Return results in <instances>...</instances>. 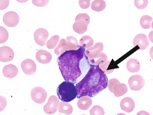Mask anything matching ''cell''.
I'll return each mask as SVG.
<instances>
[{
    "label": "cell",
    "instance_id": "6da1fadb",
    "mask_svg": "<svg viewBox=\"0 0 153 115\" xmlns=\"http://www.w3.org/2000/svg\"><path fill=\"white\" fill-rule=\"evenodd\" d=\"M85 50L80 46L77 50L65 51L57 58V64L65 80L76 84L88 72L91 64Z\"/></svg>",
    "mask_w": 153,
    "mask_h": 115
},
{
    "label": "cell",
    "instance_id": "f1b7e54d",
    "mask_svg": "<svg viewBox=\"0 0 153 115\" xmlns=\"http://www.w3.org/2000/svg\"><path fill=\"white\" fill-rule=\"evenodd\" d=\"M90 114L91 115H103L104 111L101 107L95 105L90 110Z\"/></svg>",
    "mask_w": 153,
    "mask_h": 115
},
{
    "label": "cell",
    "instance_id": "4316f807",
    "mask_svg": "<svg viewBox=\"0 0 153 115\" xmlns=\"http://www.w3.org/2000/svg\"><path fill=\"white\" fill-rule=\"evenodd\" d=\"M111 63L110 61H105L102 62L99 64L100 68L106 74H109L113 72L114 69L111 68L110 66Z\"/></svg>",
    "mask_w": 153,
    "mask_h": 115
},
{
    "label": "cell",
    "instance_id": "4dcf8cb0",
    "mask_svg": "<svg viewBox=\"0 0 153 115\" xmlns=\"http://www.w3.org/2000/svg\"><path fill=\"white\" fill-rule=\"evenodd\" d=\"M1 44L7 41L9 37L8 31L4 27L1 26Z\"/></svg>",
    "mask_w": 153,
    "mask_h": 115
},
{
    "label": "cell",
    "instance_id": "5bb4252c",
    "mask_svg": "<svg viewBox=\"0 0 153 115\" xmlns=\"http://www.w3.org/2000/svg\"><path fill=\"white\" fill-rule=\"evenodd\" d=\"M103 49V44L102 43H97L93 46L86 48L85 54L88 58L98 55L102 53Z\"/></svg>",
    "mask_w": 153,
    "mask_h": 115
},
{
    "label": "cell",
    "instance_id": "d6986e66",
    "mask_svg": "<svg viewBox=\"0 0 153 115\" xmlns=\"http://www.w3.org/2000/svg\"><path fill=\"white\" fill-rule=\"evenodd\" d=\"M127 69L131 73L137 72L140 70V64L135 59H131L127 63Z\"/></svg>",
    "mask_w": 153,
    "mask_h": 115
},
{
    "label": "cell",
    "instance_id": "d6a6232c",
    "mask_svg": "<svg viewBox=\"0 0 153 115\" xmlns=\"http://www.w3.org/2000/svg\"><path fill=\"white\" fill-rule=\"evenodd\" d=\"M79 4L82 9H86L90 6L91 1L90 0H79Z\"/></svg>",
    "mask_w": 153,
    "mask_h": 115
},
{
    "label": "cell",
    "instance_id": "44dd1931",
    "mask_svg": "<svg viewBox=\"0 0 153 115\" xmlns=\"http://www.w3.org/2000/svg\"><path fill=\"white\" fill-rule=\"evenodd\" d=\"M59 113H62L66 115H70L73 113V108L71 104L68 102L62 101L60 103L58 109Z\"/></svg>",
    "mask_w": 153,
    "mask_h": 115
},
{
    "label": "cell",
    "instance_id": "9c48e42d",
    "mask_svg": "<svg viewBox=\"0 0 153 115\" xmlns=\"http://www.w3.org/2000/svg\"><path fill=\"white\" fill-rule=\"evenodd\" d=\"M3 20L6 26L13 27L18 25L19 21V17L16 13L9 11L4 15Z\"/></svg>",
    "mask_w": 153,
    "mask_h": 115
},
{
    "label": "cell",
    "instance_id": "ffe728a7",
    "mask_svg": "<svg viewBox=\"0 0 153 115\" xmlns=\"http://www.w3.org/2000/svg\"><path fill=\"white\" fill-rule=\"evenodd\" d=\"M108 57L105 54L103 53H101L100 54L96 56L92 57L88 59L89 62L92 65H98L102 62L107 61Z\"/></svg>",
    "mask_w": 153,
    "mask_h": 115
},
{
    "label": "cell",
    "instance_id": "4fadbf2b",
    "mask_svg": "<svg viewBox=\"0 0 153 115\" xmlns=\"http://www.w3.org/2000/svg\"><path fill=\"white\" fill-rule=\"evenodd\" d=\"M14 57L13 50L8 46L0 47V60L3 62H10Z\"/></svg>",
    "mask_w": 153,
    "mask_h": 115
},
{
    "label": "cell",
    "instance_id": "2e32d148",
    "mask_svg": "<svg viewBox=\"0 0 153 115\" xmlns=\"http://www.w3.org/2000/svg\"><path fill=\"white\" fill-rule=\"evenodd\" d=\"M18 68L13 64L7 65L3 69V74L4 77L8 79H12L16 77L18 74Z\"/></svg>",
    "mask_w": 153,
    "mask_h": 115
},
{
    "label": "cell",
    "instance_id": "f546056e",
    "mask_svg": "<svg viewBox=\"0 0 153 115\" xmlns=\"http://www.w3.org/2000/svg\"><path fill=\"white\" fill-rule=\"evenodd\" d=\"M148 0H135L134 4L136 7L139 9L143 10L147 7Z\"/></svg>",
    "mask_w": 153,
    "mask_h": 115
},
{
    "label": "cell",
    "instance_id": "d4e9b609",
    "mask_svg": "<svg viewBox=\"0 0 153 115\" xmlns=\"http://www.w3.org/2000/svg\"><path fill=\"white\" fill-rule=\"evenodd\" d=\"M106 5V2L103 0H94L91 4V8L93 10L100 12L105 9Z\"/></svg>",
    "mask_w": 153,
    "mask_h": 115
},
{
    "label": "cell",
    "instance_id": "7c38bea8",
    "mask_svg": "<svg viewBox=\"0 0 153 115\" xmlns=\"http://www.w3.org/2000/svg\"><path fill=\"white\" fill-rule=\"evenodd\" d=\"M21 65L23 72L27 75H33L36 70V64L31 59H26L22 62Z\"/></svg>",
    "mask_w": 153,
    "mask_h": 115
},
{
    "label": "cell",
    "instance_id": "ac0fdd59",
    "mask_svg": "<svg viewBox=\"0 0 153 115\" xmlns=\"http://www.w3.org/2000/svg\"><path fill=\"white\" fill-rule=\"evenodd\" d=\"M92 105V101L89 96H83L80 98L77 101L78 108L82 110H86L89 109Z\"/></svg>",
    "mask_w": 153,
    "mask_h": 115
},
{
    "label": "cell",
    "instance_id": "cb8c5ba5",
    "mask_svg": "<svg viewBox=\"0 0 153 115\" xmlns=\"http://www.w3.org/2000/svg\"><path fill=\"white\" fill-rule=\"evenodd\" d=\"M80 46L85 49L91 47L93 45L94 41L91 37L85 36L81 38L79 41Z\"/></svg>",
    "mask_w": 153,
    "mask_h": 115
},
{
    "label": "cell",
    "instance_id": "8d00e7d4",
    "mask_svg": "<svg viewBox=\"0 0 153 115\" xmlns=\"http://www.w3.org/2000/svg\"><path fill=\"white\" fill-rule=\"evenodd\" d=\"M16 1L20 3H24L27 1L28 0H16Z\"/></svg>",
    "mask_w": 153,
    "mask_h": 115
},
{
    "label": "cell",
    "instance_id": "30bf717a",
    "mask_svg": "<svg viewBox=\"0 0 153 115\" xmlns=\"http://www.w3.org/2000/svg\"><path fill=\"white\" fill-rule=\"evenodd\" d=\"M49 33L46 29L40 28L37 30L34 33V39L39 45L44 46L46 44Z\"/></svg>",
    "mask_w": 153,
    "mask_h": 115
},
{
    "label": "cell",
    "instance_id": "74e56055",
    "mask_svg": "<svg viewBox=\"0 0 153 115\" xmlns=\"http://www.w3.org/2000/svg\"><path fill=\"white\" fill-rule=\"evenodd\" d=\"M152 28L153 29V21L152 22Z\"/></svg>",
    "mask_w": 153,
    "mask_h": 115
},
{
    "label": "cell",
    "instance_id": "83f0119b",
    "mask_svg": "<svg viewBox=\"0 0 153 115\" xmlns=\"http://www.w3.org/2000/svg\"><path fill=\"white\" fill-rule=\"evenodd\" d=\"M60 37L57 35L52 36L47 43V47L49 49H52L55 48L57 45V44L59 41Z\"/></svg>",
    "mask_w": 153,
    "mask_h": 115
},
{
    "label": "cell",
    "instance_id": "7a4b0ae2",
    "mask_svg": "<svg viewBox=\"0 0 153 115\" xmlns=\"http://www.w3.org/2000/svg\"><path fill=\"white\" fill-rule=\"evenodd\" d=\"M108 81L106 73L99 65H91L85 77L76 84L77 98L85 96H95L108 87Z\"/></svg>",
    "mask_w": 153,
    "mask_h": 115
},
{
    "label": "cell",
    "instance_id": "8fae6325",
    "mask_svg": "<svg viewBox=\"0 0 153 115\" xmlns=\"http://www.w3.org/2000/svg\"><path fill=\"white\" fill-rule=\"evenodd\" d=\"M133 44L134 47L138 45L140 50H144L149 46L150 41L146 35L140 34L136 36L134 39Z\"/></svg>",
    "mask_w": 153,
    "mask_h": 115
},
{
    "label": "cell",
    "instance_id": "e575fe53",
    "mask_svg": "<svg viewBox=\"0 0 153 115\" xmlns=\"http://www.w3.org/2000/svg\"><path fill=\"white\" fill-rule=\"evenodd\" d=\"M149 40L151 41V42L153 43V30L151 31L149 34Z\"/></svg>",
    "mask_w": 153,
    "mask_h": 115
},
{
    "label": "cell",
    "instance_id": "5b68a950",
    "mask_svg": "<svg viewBox=\"0 0 153 115\" xmlns=\"http://www.w3.org/2000/svg\"><path fill=\"white\" fill-rule=\"evenodd\" d=\"M108 88L111 92L114 93L117 97L121 96L127 93L128 88L126 85L121 83L116 79H111L108 81Z\"/></svg>",
    "mask_w": 153,
    "mask_h": 115
},
{
    "label": "cell",
    "instance_id": "ba28073f",
    "mask_svg": "<svg viewBox=\"0 0 153 115\" xmlns=\"http://www.w3.org/2000/svg\"><path fill=\"white\" fill-rule=\"evenodd\" d=\"M128 85L131 90L134 91L140 90L145 84L143 77L139 75H133L128 80Z\"/></svg>",
    "mask_w": 153,
    "mask_h": 115
},
{
    "label": "cell",
    "instance_id": "e0dca14e",
    "mask_svg": "<svg viewBox=\"0 0 153 115\" xmlns=\"http://www.w3.org/2000/svg\"><path fill=\"white\" fill-rule=\"evenodd\" d=\"M120 105L121 109L127 113H131L135 108L134 102L129 97H126L122 99Z\"/></svg>",
    "mask_w": 153,
    "mask_h": 115
},
{
    "label": "cell",
    "instance_id": "836d02e7",
    "mask_svg": "<svg viewBox=\"0 0 153 115\" xmlns=\"http://www.w3.org/2000/svg\"><path fill=\"white\" fill-rule=\"evenodd\" d=\"M0 4L1 10H4L9 6V0H1Z\"/></svg>",
    "mask_w": 153,
    "mask_h": 115
},
{
    "label": "cell",
    "instance_id": "7402d4cb",
    "mask_svg": "<svg viewBox=\"0 0 153 115\" xmlns=\"http://www.w3.org/2000/svg\"><path fill=\"white\" fill-rule=\"evenodd\" d=\"M67 41L65 39H62L59 42V45L55 48L54 52L58 56H60L64 53L67 51Z\"/></svg>",
    "mask_w": 153,
    "mask_h": 115
},
{
    "label": "cell",
    "instance_id": "484cf974",
    "mask_svg": "<svg viewBox=\"0 0 153 115\" xmlns=\"http://www.w3.org/2000/svg\"><path fill=\"white\" fill-rule=\"evenodd\" d=\"M153 19L148 15H144L140 20V25L143 28L148 29L152 27Z\"/></svg>",
    "mask_w": 153,
    "mask_h": 115
},
{
    "label": "cell",
    "instance_id": "52a82bcc",
    "mask_svg": "<svg viewBox=\"0 0 153 115\" xmlns=\"http://www.w3.org/2000/svg\"><path fill=\"white\" fill-rule=\"evenodd\" d=\"M59 104V99L56 96H51L44 106V111L48 114H53L57 111Z\"/></svg>",
    "mask_w": 153,
    "mask_h": 115
},
{
    "label": "cell",
    "instance_id": "9a60e30c",
    "mask_svg": "<svg viewBox=\"0 0 153 115\" xmlns=\"http://www.w3.org/2000/svg\"><path fill=\"white\" fill-rule=\"evenodd\" d=\"M36 58L40 63H49L52 59L51 54L47 51L44 50H39L36 53Z\"/></svg>",
    "mask_w": 153,
    "mask_h": 115
},
{
    "label": "cell",
    "instance_id": "277c9868",
    "mask_svg": "<svg viewBox=\"0 0 153 115\" xmlns=\"http://www.w3.org/2000/svg\"><path fill=\"white\" fill-rule=\"evenodd\" d=\"M90 22V18L85 13H80L76 16L73 29L77 34H82L87 30Z\"/></svg>",
    "mask_w": 153,
    "mask_h": 115
},
{
    "label": "cell",
    "instance_id": "3957f363",
    "mask_svg": "<svg viewBox=\"0 0 153 115\" xmlns=\"http://www.w3.org/2000/svg\"><path fill=\"white\" fill-rule=\"evenodd\" d=\"M56 92L59 99L63 102H71L77 96L76 87L74 83L66 81L58 86Z\"/></svg>",
    "mask_w": 153,
    "mask_h": 115
},
{
    "label": "cell",
    "instance_id": "8992f818",
    "mask_svg": "<svg viewBox=\"0 0 153 115\" xmlns=\"http://www.w3.org/2000/svg\"><path fill=\"white\" fill-rule=\"evenodd\" d=\"M30 94L32 100L39 104L45 102L47 97V93L46 91L40 87H36L32 89Z\"/></svg>",
    "mask_w": 153,
    "mask_h": 115
},
{
    "label": "cell",
    "instance_id": "d590c367",
    "mask_svg": "<svg viewBox=\"0 0 153 115\" xmlns=\"http://www.w3.org/2000/svg\"><path fill=\"white\" fill-rule=\"evenodd\" d=\"M150 55L151 58L153 60V46L151 48L150 51Z\"/></svg>",
    "mask_w": 153,
    "mask_h": 115
},
{
    "label": "cell",
    "instance_id": "603a6c76",
    "mask_svg": "<svg viewBox=\"0 0 153 115\" xmlns=\"http://www.w3.org/2000/svg\"><path fill=\"white\" fill-rule=\"evenodd\" d=\"M67 51L76 50L79 49L80 46L77 43V39L74 37L70 36L67 37Z\"/></svg>",
    "mask_w": 153,
    "mask_h": 115
},
{
    "label": "cell",
    "instance_id": "1f68e13d",
    "mask_svg": "<svg viewBox=\"0 0 153 115\" xmlns=\"http://www.w3.org/2000/svg\"><path fill=\"white\" fill-rule=\"evenodd\" d=\"M32 3L36 6L44 7L48 4L49 0H32Z\"/></svg>",
    "mask_w": 153,
    "mask_h": 115
}]
</instances>
